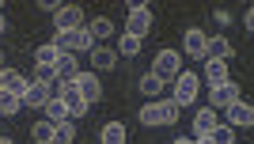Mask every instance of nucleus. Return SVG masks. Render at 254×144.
Wrapping results in <instances>:
<instances>
[{
	"mask_svg": "<svg viewBox=\"0 0 254 144\" xmlns=\"http://www.w3.org/2000/svg\"><path fill=\"white\" fill-rule=\"evenodd\" d=\"M53 72H57V80H61V83H72L76 76H80V65H76L72 53H61V57H57V65H53Z\"/></svg>",
	"mask_w": 254,
	"mask_h": 144,
	"instance_id": "4468645a",
	"label": "nucleus"
},
{
	"mask_svg": "<svg viewBox=\"0 0 254 144\" xmlns=\"http://www.w3.org/2000/svg\"><path fill=\"white\" fill-rule=\"evenodd\" d=\"M34 83H46V87H50V83H57L53 65H38V69H34Z\"/></svg>",
	"mask_w": 254,
	"mask_h": 144,
	"instance_id": "c85d7f7f",
	"label": "nucleus"
},
{
	"mask_svg": "<svg viewBox=\"0 0 254 144\" xmlns=\"http://www.w3.org/2000/svg\"><path fill=\"white\" fill-rule=\"evenodd\" d=\"M171 144H193V141H186V137H179V141H171Z\"/></svg>",
	"mask_w": 254,
	"mask_h": 144,
	"instance_id": "473e14b6",
	"label": "nucleus"
},
{
	"mask_svg": "<svg viewBox=\"0 0 254 144\" xmlns=\"http://www.w3.org/2000/svg\"><path fill=\"white\" fill-rule=\"evenodd\" d=\"M216 23H232V11H228V8H216Z\"/></svg>",
	"mask_w": 254,
	"mask_h": 144,
	"instance_id": "7c9ffc66",
	"label": "nucleus"
},
{
	"mask_svg": "<svg viewBox=\"0 0 254 144\" xmlns=\"http://www.w3.org/2000/svg\"><path fill=\"white\" fill-rule=\"evenodd\" d=\"M61 103H64V110H68V118H76V114H87L84 95L76 91L72 83H64V87H61Z\"/></svg>",
	"mask_w": 254,
	"mask_h": 144,
	"instance_id": "ddd939ff",
	"label": "nucleus"
},
{
	"mask_svg": "<svg viewBox=\"0 0 254 144\" xmlns=\"http://www.w3.org/2000/svg\"><path fill=\"white\" fill-rule=\"evenodd\" d=\"M122 34H133V38H140V42H144V34H152V8L148 4H133V8H129V23H126Z\"/></svg>",
	"mask_w": 254,
	"mask_h": 144,
	"instance_id": "7ed1b4c3",
	"label": "nucleus"
},
{
	"mask_svg": "<svg viewBox=\"0 0 254 144\" xmlns=\"http://www.w3.org/2000/svg\"><path fill=\"white\" fill-rule=\"evenodd\" d=\"M84 27H87V34H91V38H95V42H103V38H110V34H114V23L106 19V15H99V19L84 23Z\"/></svg>",
	"mask_w": 254,
	"mask_h": 144,
	"instance_id": "6ab92c4d",
	"label": "nucleus"
},
{
	"mask_svg": "<svg viewBox=\"0 0 254 144\" xmlns=\"http://www.w3.org/2000/svg\"><path fill=\"white\" fill-rule=\"evenodd\" d=\"M0 72H4V53H0Z\"/></svg>",
	"mask_w": 254,
	"mask_h": 144,
	"instance_id": "c9c22d12",
	"label": "nucleus"
},
{
	"mask_svg": "<svg viewBox=\"0 0 254 144\" xmlns=\"http://www.w3.org/2000/svg\"><path fill=\"white\" fill-rule=\"evenodd\" d=\"M99 144H126V125L122 122H106L103 133H99Z\"/></svg>",
	"mask_w": 254,
	"mask_h": 144,
	"instance_id": "a211bd4d",
	"label": "nucleus"
},
{
	"mask_svg": "<svg viewBox=\"0 0 254 144\" xmlns=\"http://www.w3.org/2000/svg\"><path fill=\"white\" fill-rule=\"evenodd\" d=\"M27 87H31V80H27L23 72H15V69H4V91L19 95V103H23V95H27Z\"/></svg>",
	"mask_w": 254,
	"mask_h": 144,
	"instance_id": "dca6fc26",
	"label": "nucleus"
},
{
	"mask_svg": "<svg viewBox=\"0 0 254 144\" xmlns=\"http://www.w3.org/2000/svg\"><path fill=\"white\" fill-rule=\"evenodd\" d=\"M209 141L212 144H235V129L232 125H216V129L209 133Z\"/></svg>",
	"mask_w": 254,
	"mask_h": 144,
	"instance_id": "bb28decb",
	"label": "nucleus"
},
{
	"mask_svg": "<svg viewBox=\"0 0 254 144\" xmlns=\"http://www.w3.org/2000/svg\"><path fill=\"white\" fill-rule=\"evenodd\" d=\"M31 137H34L38 144H50V141H53V122H46V118H42V122H34V125H31Z\"/></svg>",
	"mask_w": 254,
	"mask_h": 144,
	"instance_id": "393cba45",
	"label": "nucleus"
},
{
	"mask_svg": "<svg viewBox=\"0 0 254 144\" xmlns=\"http://www.w3.org/2000/svg\"><path fill=\"white\" fill-rule=\"evenodd\" d=\"M228 57H232V42H228V38H209L205 61H228Z\"/></svg>",
	"mask_w": 254,
	"mask_h": 144,
	"instance_id": "f3484780",
	"label": "nucleus"
},
{
	"mask_svg": "<svg viewBox=\"0 0 254 144\" xmlns=\"http://www.w3.org/2000/svg\"><path fill=\"white\" fill-rule=\"evenodd\" d=\"M72 141H76V125H72V118L53 125V141H50V144H72Z\"/></svg>",
	"mask_w": 254,
	"mask_h": 144,
	"instance_id": "412c9836",
	"label": "nucleus"
},
{
	"mask_svg": "<svg viewBox=\"0 0 254 144\" xmlns=\"http://www.w3.org/2000/svg\"><path fill=\"white\" fill-rule=\"evenodd\" d=\"M197 87H201V80H197V72H179L175 76V103L179 106H190L193 99H197Z\"/></svg>",
	"mask_w": 254,
	"mask_h": 144,
	"instance_id": "39448f33",
	"label": "nucleus"
},
{
	"mask_svg": "<svg viewBox=\"0 0 254 144\" xmlns=\"http://www.w3.org/2000/svg\"><path fill=\"white\" fill-rule=\"evenodd\" d=\"M216 125H220V118H216L212 106H201V110L193 114V137H209Z\"/></svg>",
	"mask_w": 254,
	"mask_h": 144,
	"instance_id": "9b49d317",
	"label": "nucleus"
},
{
	"mask_svg": "<svg viewBox=\"0 0 254 144\" xmlns=\"http://www.w3.org/2000/svg\"><path fill=\"white\" fill-rule=\"evenodd\" d=\"M0 31H4V15H0Z\"/></svg>",
	"mask_w": 254,
	"mask_h": 144,
	"instance_id": "e433bc0d",
	"label": "nucleus"
},
{
	"mask_svg": "<svg viewBox=\"0 0 254 144\" xmlns=\"http://www.w3.org/2000/svg\"><path fill=\"white\" fill-rule=\"evenodd\" d=\"M239 99V83H232V80H224V83H216L212 87V99H209V106L212 110H228V106Z\"/></svg>",
	"mask_w": 254,
	"mask_h": 144,
	"instance_id": "6e6552de",
	"label": "nucleus"
},
{
	"mask_svg": "<svg viewBox=\"0 0 254 144\" xmlns=\"http://www.w3.org/2000/svg\"><path fill=\"white\" fill-rule=\"evenodd\" d=\"M224 118H228V125H243V129H251L254 125V110H251V103H247V99H235L232 106H228V110H224Z\"/></svg>",
	"mask_w": 254,
	"mask_h": 144,
	"instance_id": "9d476101",
	"label": "nucleus"
},
{
	"mask_svg": "<svg viewBox=\"0 0 254 144\" xmlns=\"http://www.w3.org/2000/svg\"><path fill=\"white\" fill-rule=\"evenodd\" d=\"M182 50H186V57H193V61H205V50H209V34L197 31V27H190V31L182 34Z\"/></svg>",
	"mask_w": 254,
	"mask_h": 144,
	"instance_id": "0eeeda50",
	"label": "nucleus"
},
{
	"mask_svg": "<svg viewBox=\"0 0 254 144\" xmlns=\"http://www.w3.org/2000/svg\"><path fill=\"white\" fill-rule=\"evenodd\" d=\"M193 144H212V141H209V137H193Z\"/></svg>",
	"mask_w": 254,
	"mask_h": 144,
	"instance_id": "2f4dec72",
	"label": "nucleus"
},
{
	"mask_svg": "<svg viewBox=\"0 0 254 144\" xmlns=\"http://www.w3.org/2000/svg\"><path fill=\"white\" fill-rule=\"evenodd\" d=\"M0 144H15V141H11V137H0Z\"/></svg>",
	"mask_w": 254,
	"mask_h": 144,
	"instance_id": "72a5a7b5",
	"label": "nucleus"
},
{
	"mask_svg": "<svg viewBox=\"0 0 254 144\" xmlns=\"http://www.w3.org/2000/svg\"><path fill=\"white\" fill-rule=\"evenodd\" d=\"M19 95H11V91H0V118H11V114L19 110Z\"/></svg>",
	"mask_w": 254,
	"mask_h": 144,
	"instance_id": "a878e982",
	"label": "nucleus"
},
{
	"mask_svg": "<svg viewBox=\"0 0 254 144\" xmlns=\"http://www.w3.org/2000/svg\"><path fill=\"white\" fill-rule=\"evenodd\" d=\"M114 53H126V57H137V53H140V38H133V34H122V46H118Z\"/></svg>",
	"mask_w": 254,
	"mask_h": 144,
	"instance_id": "cd10ccee",
	"label": "nucleus"
},
{
	"mask_svg": "<svg viewBox=\"0 0 254 144\" xmlns=\"http://www.w3.org/2000/svg\"><path fill=\"white\" fill-rule=\"evenodd\" d=\"M42 110H46V122H53V125H57V122H68V110H64L61 99H50Z\"/></svg>",
	"mask_w": 254,
	"mask_h": 144,
	"instance_id": "5701e85b",
	"label": "nucleus"
},
{
	"mask_svg": "<svg viewBox=\"0 0 254 144\" xmlns=\"http://www.w3.org/2000/svg\"><path fill=\"white\" fill-rule=\"evenodd\" d=\"M179 114H182V106L175 99H159V103L152 99L148 106H140V122L144 125H175Z\"/></svg>",
	"mask_w": 254,
	"mask_h": 144,
	"instance_id": "f257e3e1",
	"label": "nucleus"
},
{
	"mask_svg": "<svg viewBox=\"0 0 254 144\" xmlns=\"http://www.w3.org/2000/svg\"><path fill=\"white\" fill-rule=\"evenodd\" d=\"M137 87H140V91H144V95H148V99H156V95L163 91V80H159V76H152V72H144Z\"/></svg>",
	"mask_w": 254,
	"mask_h": 144,
	"instance_id": "b1692460",
	"label": "nucleus"
},
{
	"mask_svg": "<svg viewBox=\"0 0 254 144\" xmlns=\"http://www.w3.org/2000/svg\"><path fill=\"white\" fill-rule=\"evenodd\" d=\"M50 99H53L50 87H46V83H34V80H31V87H27V95H23V106H34V110H42Z\"/></svg>",
	"mask_w": 254,
	"mask_h": 144,
	"instance_id": "2eb2a0df",
	"label": "nucleus"
},
{
	"mask_svg": "<svg viewBox=\"0 0 254 144\" xmlns=\"http://www.w3.org/2000/svg\"><path fill=\"white\" fill-rule=\"evenodd\" d=\"M53 27L57 31H80L84 27V8L80 4H61V11L53 15Z\"/></svg>",
	"mask_w": 254,
	"mask_h": 144,
	"instance_id": "423d86ee",
	"label": "nucleus"
},
{
	"mask_svg": "<svg viewBox=\"0 0 254 144\" xmlns=\"http://www.w3.org/2000/svg\"><path fill=\"white\" fill-rule=\"evenodd\" d=\"M38 8H42V11H53V15H57V11H61V4H57V0H42Z\"/></svg>",
	"mask_w": 254,
	"mask_h": 144,
	"instance_id": "c756f323",
	"label": "nucleus"
},
{
	"mask_svg": "<svg viewBox=\"0 0 254 144\" xmlns=\"http://www.w3.org/2000/svg\"><path fill=\"white\" fill-rule=\"evenodd\" d=\"M72 87H76V91H80V95H84V103H87V106L103 99V83H99L95 76H91V72H80V76H76V80H72Z\"/></svg>",
	"mask_w": 254,
	"mask_h": 144,
	"instance_id": "1a4fd4ad",
	"label": "nucleus"
},
{
	"mask_svg": "<svg viewBox=\"0 0 254 144\" xmlns=\"http://www.w3.org/2000/svg\"><path fill=\"white\" fill-rule=\"evenodd\" d=\"M0 91H4V72H0Z\"/></svg>",
	"mask_w": 254,
	"mask_h": 144,
	"instance_id": "f704fd0d",
	"label": "nucleus"
},
{
	"mask_svg": "<svg viewBox=\"0 0 254 144\" xmlns=\"http://www.w3.org/2000/svg\"><path fill=\"white\" fill-rule=\"evenodd\" d=\"M91 65H95L99 72H110V69L118 65L114 46H103V42H95V46H91Z\"/></svg>",
	"mask_w": 254,
	"mask_h": 144,
	"instance_id": "f8f14e48",
	"label": "nucleus"
},
{
	"mask_svg": "<svg viewBox=\"0 0 254 144\" xmlns=\"http://www.w3.org/2000/svg\"><path fill=\"white\" fill-rule=\"evenodd\" d=\"M53 46H57L61 53H72V57H76V53H87V50H91V46H95V38L87 34V27H80V31H57Z\"/></svg>",
	"mask_w": 254,
	"mask_h": 144,
	"instance_id": "f03ea898",
	"label": "nucleus"
},
{
	"mask_svg": "<svg viewBox=\"0 0 254 144\" xmlns=\"http://www.w3.org/2000/svg\"><path fill=\"white\" fill-rule=\"evenodd\" d=\"M182 72V53L175 50H159L156 61H152V76H159V80H175Z\"/></svg>",
	"mask_w": 254,
	"mask_h": 144,
	"instance_id": "20e7f679",
	"label": "nucleus"
},
{
	"mask_svg": "<svg viewBox=\"0 0 254 144\" xmlns=\"http://www.w3.org/2000/svg\"><path fill=\"white\" fill-rule=\"evenodd\" d=\"M205 80L216 87V83H224V80H232L228 76V61H205Z\"/></svg>",
	"mask_w": 254,
	"mask_h": 144,
	"instance_id": "aec40b11",
	"label": "nucleus"
},
{
	"mask_svg": "<svg viewBox=\"0 0 254 144\" xmlns=\"http://www.w3.org/2000/svg\"><path fill=\"white\" fill-rule=\"evenodd\" d=\"M57 57H61V50H57L53 42H46V46L34 50V65H57Z\"/></svg>",
	"mask_w": 254,
	"mask_h": 144,
	"instance_id": "4be33fe9",
	"label": "nucleus"
}]
</instances>
